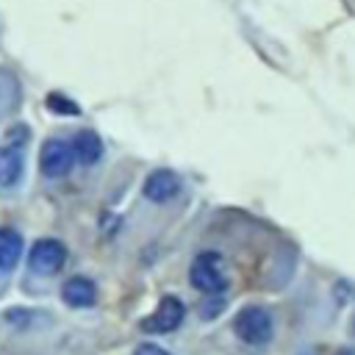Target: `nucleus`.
<instances>
[{
  "label": "nucleus",
  "mask_w": 355,
  "mask_h": 355,
  "mask_svg": "<svg viewBox=\"0 0 355 355\" xmlns=\"http://www.w3.org/2000/svg\"><path fill=\"white\" fill-rule=\"evenodd\" d=\"M136 355H169V352L161 349V347H155V344H139L136 347Z\"/></svg>",
  "instance_id": "obj_12"
},
{
  "label": "nucleus",
  "mask_w": 355,
  "mask_h": 355,
  "mask_svg": "<svg viewBox=\"0 0 355 355\" xmlns=\"http://www.w3.org/2000/svg\"><path fill=\"white\" fill-rule=\"evenodd\" d=\"M61 297H64V302H67V305H72V308H86V305H92V302H94L97 288H94V283H92L89 277L75 275V277H69V280L64 283Z\"/></svg>",
  "instance_id": "obj_7"
},
{
  "label": "nucleus",
  "mask_w": 355,
  "mask_h": 355,
  "mask_svg": "<svg viewBox=\"0 0 355 355\" xmlns=\"http://www.w3.org/2000/svg\"><path fill=\"white\" fill-rule=\"evenodd\" d=\"M22 175V153L17 147H0V189H8Z\"/></svg>",
  "instance_id": "obj_9"
},
{
  "label": "nucleus",
  "mask_w": 355,
  "mask_h": 355,
  "mask_svg": "<svg viewBox=\"0 0 355 355\" xmlns=\"http://www.w3.org/2000/svg\"><path fill=\"white\" fill-rule=\"evenodd\" d=\"M141 191H144V197L153 200V202H166V200H172V197L180 191V180H178V175L169 172V169H155V172L147 175Z\"/></svg>",
  "instance_id": "obj_6"
},
{
  "label": "nucleus",
  "mask_w": 355,
  "mask_h": 355,
  "mask_svg": "<svg viewBox=\"0 0 355 355\" xmlns=\"http://www.w3.org/2000/svg\"><path fill=\"white\" fill-rule=\"evenodd\" d=\"M233 330L241 341L247 344H266L272 338V316L269 311L258 308V305H250V308H241L233 319Z\"/></svg>",
  "instance_id": "obj_2"
},
{
  "label": "nucleus",
  "mask_w": 355,
  "mask_h": 355,
  "mask_svg": "<svg viewBox=\"0 0 355 355\" xmlns=\"http://www.w3.org/2000/svg\"><path fill=\"white\" fill-rule=\"evenodd\" d=\"M186 316V308L178 297H164L150 319H144V330L150 333H172Z\"/></svg>",
  "instance_id": "obj_5"
},
{
  "label": "nucleus",
  "mask_w": 355,
  "mask_h": 355,
  "mask_svg": "<svg viewBox=\"0 0 355 355\" xmlns=\"http://www.w3.org/2000/svg\"><path fill=\"white\" fill-rule=\"evenodd\" d=\"M47 105H50L55 114H80V111H78V105H75V103H69V100H64L61 94H50V97H47Z\"/></svg>",
  "instance_id": "obj_11"
},
{
  "label": "nucleus",
  "mask_w": 355,
  "mask_h": 355,
  "mask_svg": "<svg viewBox=\"0 0 355 355\" xmlns=\"http://www.w3.org/2000/svg\"><path fill=\"white\" fill-rule=\"evenodd\" d=\"M189 280L197 291L202 294H222L227 288V277H225V263L216 252H200L191 261L189 269Z\"/></svg>",
  "instance_id": "obj_1"
},
{
  "label": "nucleus",
  "mask_w": 355,
  "mask_h": 355,
  "mask_svg": "<svg viewBox=\"0 0 355 355\" xmlns=\"http://www.w3.org/2000/svg\"><path fill=\"white\" fill-rule=\"evenodd\" d=\"M72 153H75V161L80 164H94L100 161L103 155V141L94 130H80L75 139H72Z\"/></svg>",
  "instance_id": "obj_8"
},
{
  "label": "nucleus",
  "mask_w": 355,
  "mask_h": 355,
  "mask_svg": "<svg viewBox=\"0 0 355 355\" xmlns=\"http://www.w3.org/2000/svg\"><path fill=\"white\" fill-rule=\"evenodd\" d=\"M75 164V153L72 144L61 141V139H50L42 144V155H39V166L47 178H64Z\"/></svg>",
  "instance_id": "obj_4"
},
{
  "label": "nucleus",
  "mask_w": 355,
  "mask_h": 355,
  "mask_svg": "<svg viewBox=\"0 0 355 355\" xmlns=\"http://www.w3.org/2000/svg\"><path fill=\"white\" fill-rule=\"evenodd\" d=\"M22 236L11 227H0V269H11L19 261Z\"/></svg>",
  "instance_id": "obj_10"
},
{
  "label": "nucleus",
  "mask_w": 355,
  "mask_h": 355,
  "mask_svg": "<svg viewBox=\"0 0 355 355\" xmlns=\"http://www.w3.org/2000/svg\"><path fill=\"white\" fill-rule=\"evenodd\" d=\"M67 261V247L58 239H42L33 244L28 263L36 275H55Z\"/></svg>",
  "instance_id": "obj_3"
}]
</instances>
